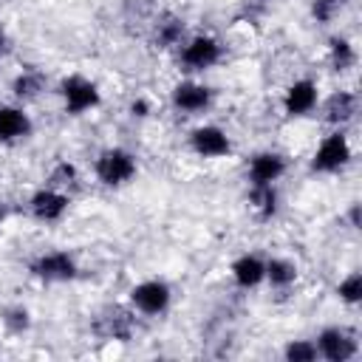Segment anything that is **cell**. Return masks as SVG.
I'll use <instances>...</instances> for the list:
<instances>
[{"label":"cell","instance_id":"7","mask_svg":"<svg viewBox=\"0 0 362 362\" xmlns=\"http://www.w3.org/2000/svg\"><path fill=\"white\" fill-rule=\"evenodd\" d=\"M130 300L139 311L144 314H161L167 305H170V286L161 283V280H147V283H139L133 291H130Z\"/></svg>","mask_w":362,"mask_h":362},{"label":"cell","instance_id":"21","mask_svg":"<svg viewBox=\"0 0 362 362\" xmlns=\"http://www.w3.org/2000/svg\"><path fill=\"white\" fill-rule=\"evenodd\" d=\"M331 62L337 71H348L354 62H356V54H354V45L342 37H334L331 40Z\"/></svg>","mask_w":362,"mask_h":362},{"label":"cell","instance_id":"12","mask_svg":"<svg viewBox=\"0 0 362 362\" xmlns=\"http://www.w3.org/2000/svg\"><path fill=\"white\" fill-rule=\"evenodd\" d=\"M181 34H184V20H181L178 14L161 11V14L156 17V23H153V45H156V48H170V45H175V42L181 40Z\"/></svg>","mask_w":362,"mask_h":362},{"label":"cell","instance_id":"13","mask_svg":"<svg viewBox=\"0 0 362 362\" xmlns=\"http://www.w3.org/2000/svg\"><path fill=\"white\" fill-rule=\"evenodd\" d=\"M283 170H286L283 156H277V153H260L249 164V178H252V184H272V181H277L283 175Z\"/></svg>","mask_w":362,"mask_h":362},{"label":"cell","instance_id":"30","mask_svg":"<svg viewBox=\"0 0 362 362\" xmlns=\"http://www.w3.org/2000/svg\"><path fill=\"white\" fill-rule=\"evenodd\" d=\"M6 42H8V40H6V31H3V25H0V57H3V51H6Z\"/></svg>","mask_w":362,"mask_h":362},{"label":"cell","instance_id":"22","mask_svg":"<svg viewBox=\"0 0 362 362\" xmlns=\"http://www.w3.org/2000/svg\"><path fill=\"white\" fill-rule=\"evenodd\" d=\"M286 359L288 362H314L317 359V345L308 339H294L286 345Z\"/></svg>","mask_w":362,"mask_h":362},{"label":"cell","instance_id":"17","mask_svg":"<svg viewBox=\"0 0 362 362\" xmlns=\"http://www.w3.org/2000/svg\"><path fill=\"white\" fill-rule=\"evenodd\" d=\"M31 133V122L23 110L17 107H0V139L3 141H14Z\"/></svg>","mask_w":362,"mask_h":362},{"label":"cell","instance_id":"5","mask_svg":"<svg viewBox=\"0 0 362 362\" xmlns=\"http://www.w3.org/2000/svg\"><path fill=\"white\" fill-rule=\"evenodd\" d=\"M31 272L45 283H65L76 274V263L68 252H51L31 263Z\"/></svg>","mask_w":362,"mask_h":362},{"label":"cell","instance_id":"4","mask_svg":"<svg viewBox=\"0 0 362 362\" xmlns=\"http://www.w3.org/2000/svg\"><path fill=\"white\" fill-rule=\"evenodd\" d=\"M62 96H65V110L74 113V116L99 105V90L85 76H68V79H62Z\"/></svg>","mask_w":362,"mask_h":362},{"label":"cell","instance_id":"25","mask_svg":"<svg viewBox=\"0 0 362 362\" xmlns=\"http://www.w3.org/2000/svg\"><path fill=\"white\" fill-rule=\"evenodd\" d=\"M48 181H51L54 189H59V187H74V184H76V167L68 164V161H62V164L54 167V173H51Z\"/></svg>","mask_w":362,"mask_h":362},{"label":"cell","instance_id":"23","mask_svg":"<svg viewBox=\"0 0 362 362\" xmlns=\"http://www.w3.org/2000/svg\"><path fill=\"white\" fill-rule=\"evenodd\" d=\"M337 294H339L345 303H359V300H362V274H359V272L348 274V277L339 283Z\"/></svg>","mask_w":362,"mask_h":362},{"label":"cell","instance_id":"3","mask_svg":"<svg viewBox=\"0 0 362 362\" xmlns=\"http://www.w3.org/2000/svg\"><path fill=\"white\" fill-rule=\"evenodd\" d=\"M351 158V147H348V139L342 133H331L320 150L314 153V161H311V170L317 173H337L339 167H345Z\"/></svg>","mask_w":362,"mask_h":362},{"label":"cell","instance_id":"24","mask_svg":"<svg viewBox=\"0 0 362 362\" xmlns=\"http://www.w3.org/2000/svg\"><path fill=\"white\" fill-rule=\"evenodd\" d=\"M348 0H311V14L317 23H328Z\"/></svg>","mask_w":362,"mask_h":362},{"label":"cell","instance_id":"2","mask_svg":"<svg viewBox=\"0 0 362 362\" xmlns=\"http://www.w3.org/2000/svg\"><path fill=\"white\" fill-rule=\"evenodd\" d=\"M133 325H136V320L124 305H107L93 320V331L102 339H119V342H127L133 337Z\"/></svg>","mask_w":362,"mask_h":362},{"label":"cell","instance_id":"11","mask_svg":"<svg viewBox=\"0 0 362 362\" xmlns=\"http://www.w3.org/2000/svg\"><path fill=\"white\" fill-rule=\"evenodd\" d=\"M314 105H317V85H314L311 79H300V82H294V85L286 90L283 107H286L288 116H303V113H308Z\"/></svg>","mask_w":362,"mask_h":362},{"label":"cell","instance_id":"1","mask_svg":"<svg viewBox=\"0 0 362 362\" xmlns=\"http://www.w3.org/2000/svg\"><path fill=\"white\" fill-rule=\"evenodd\" d=\"M96 175L105 187H119L136 175V158L122 147H110L96 158Z\"/></svg>","mask_w":362,"mask_h":362},{"label":"cell","instance_id":"14","mask_svg":"<svg viewBox=\"0 0 362 362\" xmlns=\"http://www.w3.org/2000/svg\"><path fill=\"white\" fill-rule=\"evenodd\" d=\"M173 105L181 110H204L209 105V88L198 82H178L173 88Z\"/></svg>","mask_w":362,"mask_h":362},{"label":"cell","instance_id":"6","mask_svg":"<svg viewBox=\"0 0 362 362\" xmlns=\"http://www.w3.org/2000/svg\"><path fill=\"white\" fill-rule=\"evenodd\" d=\"M317 354H322L328 362H348L356 354V339L342 328H325L317 337Z\"/></svg>","mask_w":362,"mask_h":362},{"label":"cell","instance_id":"9","mask_svg":"<svg viewBox=\"0 0 362 362\" xmlns=\"http://www.w3.org/2000/svg\"><path fill=\"white\" fill-rule=\"evenodd\" d=\"M28 204H31V215L34 218H40V221H59L62 212L68 209V195H62L54 187H45V189H37Z\"/></svg>","mask_w":362,"mask_h":362},{"label":"cell","instance_id":"31","mask_svg":"<svg viewBox=\"0 0 362 362\" xmlns=\"http://www.w3.org/2000/svg\"><path fill=\"white\" fill-rule=\"evenodd\" d=\"M3 218H6V206L0 204V223H3Z\"/></svg>","mask_w":362,"mask_h":362},{"label":"cell","instance_id":"27","mask_svg":"<svg viewBox=\"0 0 362 362\" xmlns=\"http://www.w3.org/2000/svg\"><path fill=\"white\" fill-rule=\"evenodd\" d=\"M124 14L127 17L136 14V20H147L153 14V0H127L124 3Z\"/></svg>","mask_w":362,"mask_h":362},{"label":"cell","instance_id":"19","mask_svg":"<svg viewBox=\"0 0 362 362\" xmlns=\"http://www.w3.org/2000/svg\"><path fill=\"white\" fill-rule=\"evenodd\" d=\"M14 96L17 99H34L42 88H45V76L40 74V71H34V68H28V71H23L17 79H14Z\"/></svg>","mask_w":362,"mask_h":362},{"label":"cell","instance_id":"10","mask_svg":"<svg viewBox=\"0 0 362 362\" xmlns=\"http://www.w3.org/2000/svg\"><path fill=\"white\" fill-rule=\"evenodd\" d=\"M189 144L198 156H226L232 150L226 133L221 127H212V124H204L198 130L189 133Z\"/></svg>","mask_w":362,"mask_h":362},{"label":"cell","instance_id":"26","mask_svg":"<svg viewBox=\"0 0 362 362\" xmlns=\"http://www.w3.org/2000/svg\"><path fill=\"white\" fill-rule=\"evenodd\" d=\"M3 320H6V325H8L11 331H25V328H28V311L20 308V305H17V308H8Z\"/></svg>","mask_w":362,"mask_h":362},{"label":"cell","instance_id":"18","mask_svg":"<svg viewBox=\"0 0 362 362\" xmlns=\"http://www.w3.org/2000/svg\"><path fill=\"white\" fill-rule=\"evenodd\" d=\"M249 204L255 206V212L260 218H272L274 209H277V195H274L272 184H255L252 192H249Z\"/></svg>","mask_w":362,"mask_h":362},{"label":"cell","instance_id":"16","mask_svg":"<svg viewBox=\"0 0 362 362\" xmlns=\"http://www.w3.org/2000/svg\"><path fill=\"white\" fill-rule=\"evenodd\" d=\"M232 274H235V283L240 288H252L266 277V263L255 255H243L232 263Z\"/></svg>","mask_w":362,"mask_h":362},{"label":"cell","instance_id":"20","mask_svg":"<svg viewBox=\"0 0 362 362\" xmlns=\"http://www.w3.org/2000/svg\"><path fill=\"white\" fill-rule=\"evenodd\" d=\"M266 277L272 280V286L286 288V286H291V283L297 280V266H294V263H288V260L274 257V260H269V263H266Z\"/></svg>","mask_w":362,"mask_h":362},{"label":"cell","instance_id":"15","mask_svg":"<svg viewBox=\"0 0 362 362\" xmlns=\"http://www.w3.org/2000/svg\"><path fill=\"white\" fill-rule=\"evenodd\" d=\"M354 113H356V96L348 93V90L331 93L328 102H325V107H322V116H325V122H331V124H345Z\"/></svg>","mask_w":362,"mask_h":362},{"label":"cell","instance_id":"8","mask_svg":"<svg viewBox=\"0 0 362 362\" xmlns=\"http://www.w3.org/2000/svg\"><path fill=\"white\" fill-rule=\"evenodd\" d=\"M218 59H221V45L212 37H195V40H189V45L181 54V62L187 65V71L212 68Z\"/></svg>","mask_w":362,"mask_h":362},{"label":"cell","instance_id":"29","mask_svg":"<svg viewBox=\"0 0 362 362\" xmlns=\"http://www.w3.org/2000/svg\"><path fill=\"white\" fill-rule=\"evenodd\" d=\"M351 223H354V226L359 223V206H356V204L351 206Z\"/></svg>","mask_w":362,"mask_h":362},{"label":"cell","instance_id":"28","mask_svg":"<svg viewBox=\"0 0 362 362\" xmlns=\"http://www.w3.org/2000/svg\"><path fill=\"white\" fill-rule=\"evenodd\" d=\"M147 110H150V105H147L144 99H136V102L130 105V113H133V116H147Z\"/></svg>","mask_w":362,"mask_h":362}]
</instances>
